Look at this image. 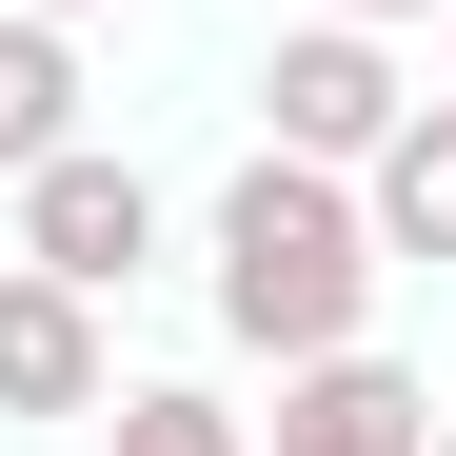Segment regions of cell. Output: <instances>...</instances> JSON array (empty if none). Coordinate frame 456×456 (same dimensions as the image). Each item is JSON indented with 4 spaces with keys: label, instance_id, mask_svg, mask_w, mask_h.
<instances>
[{
    "label": "cell",
    "instance_id": "1",
    "mask_svg": "<svg viewBox=\"0 0 456 456\" xmlns=\"http://www.w3.org/2000/svg\"><path fill=\"white\" fill-rule=\"evenodd\" d=\"M199 297H218L239 357H338L377 318V218H357V179L258 139V159L218 179V218H199Z\"/></svg>",
    "mask_w": 456,
    "mask_h": 456
},
{
    "label": "cell",
    "instance_id": "2",
    "mask_svg": "<svg viewBox=\"0 0 456 456\" xmlns=\"http://www.w3.org/2000/svg\"><path fill=\"white\" fill-rule=\"evenodd\" d=\"M20 258H40V278H80V297H119L139 258H159V179H139V159H100V139L20 159Z\"/></svg>",
    "mask_w": 456,
    "mask_h": 456
},
{
    "label": "cell",
    "instance_id": "3",
    "mask_svg": "<svg viewBox=\"0 0 456 456\" xmlns=\"http://www.w3.org/2000/svg\"><path fill=\"white\" fill-rule=\"evenodd\" d=\"M377 119H397V60H377V20H297L278 60H258V139L278 159H377Z\"/></svg>",
    "mask_w": 456,
    "mask_h": 456
},
{
    "label": "cell",
    "instance_id": "4",
    "mask_svg": "<svg viewBox=\"0 0 456 456\" xmlns=\"http://www.w3.org/2000/svg\"><path fill=\"white\" fill-rule=\"evenodd\" d=\"M417 436H436V397H417L377 338H338V357H278V436H258V456H417Z\"/></svg>",
    "mask_w": 456,
    "mask_h": 456
},
{
    "label": "cell",
    "instance_id": "5",
    "mask_svg": "<svg viewBox=\"0 0 456 456\" xmlns=\"http://www.w3.org/2000/svg\"><path fill=\"white\" fill-rule=\"evenodd\" d=\"M100 397H119L100 297H80V278H40V258H0V417H100Z\"/></svg>",
    "mask_w": 456,
    "mask_h": 456
},
{
    "label": "cell",
    "instance_id": "6",
    "mask_svg": "<svg viewBox=\"0 0 456 456\" xmlns=\"http://www.w3.org/2000/svg\"><path fill=\"white\" fill-rule=\"evenodd\" d=\"M357 218H377V258H456V100H397V119H377Z\"/></svg>",
    "mask_w": 456,
    "mask_h": 456
},
{
    "label": "cell",
    "instance_id": "7",
    "mask_svg": "<svg viewBox=\"0 0 456 456\" xmlns=\"http://www.w3.org/2000/svg\"><path fill=\"white\" fill-rule=\"evenodd\" d=\"M60 139H80V20H20L0 0V179L60 159Z\"/></svg>",
    "mask_w": 456,
    "mask_h": 456
},
{
    "label": "cell",
    "instance_id": "8",
    "mask_svg": "<svg viewBox=\"0 0 456 456\" xmlns=\"http://www.w3.org/2000/svg\"><path fill=\"white\" fill-rule=\"evenodd\" d=\"M100 456H258V436L218 417L199 377H139V397H100Z\"/></svg>",
    "mask_w": 456,
    "mask_h": 456
},
{
    "label": "cell",
    "instance_id": "9",
    "mask_svg": "<svg viewBox=\"0 0 456 456\" xmlns=\"http://www.w3.org/2000/svg\"><path fill=\"white\" fill-rule=\"evenodd\" d=\"M318 20H377V40H397V20H417V0H318Z\"/></svg>",
    "mask_w": 456,
    "mask_h": 456
},
{
    "label": "cell",
    "instance_id": "10",
    "mask_svg": "<svg viewBox=\"0 0 456 456\" xmlns=\"http://www.w3.org/2000/svg\"><path fill=\"white\" fill-rule=\"evenodd\" d=\"M20 20H100V0H20Z\"/></svg>",
    "mask_w": 456,
    "mask_h": 456
},
{
    "label": "cell",
    "instance_id": "11",
    "mask_svg": "<svg viewBox=\"0 0 456 456\" xmlns=\"http://www.w3.org/2000/svg\"><path fill=\"white\" fill-rule=\"evenodd\" d=\"M417 456H456V417H436V436H417Z\"/></svg>",
    "mask_w": 456,
    "mask_h": 456
}]
</instances>
